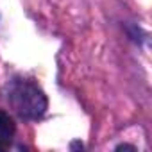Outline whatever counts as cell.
I'll list each match as a JSON object with an SVG mask.
<instances>
[{"mask_svg": "<svg viewBox=\"0 0 152 152\" xmlns=\"http://www.w3.org/2000/svg\"><path fill=\"white\" fill-rule=\"evenodd\" d=\"M9 100L13 107L20 113V116L36 120L43 116L47 111V97L45 93L32 84L31 81H15L9 90Z\"/></svg>", "mask_w": 152, "mask_h": 152, "instance_id": "6da1fadb", "label": "cell"}, {"mask_svg": "<svg viewBox=\"0 0 152 152\" xmlns=\"http://www.w3.org/2000/svg\"><path fill=\"white\" fill-rule=\"evenodd\" d=\"M15 131H16V125H15L13 118H11L6 111L0 109V134L11 138V136L15 134Z\"/></svg>", "mask_w": 152, "mask_h": 152, "instance_id": "7a4b0ae2", "label": "cell"}, {"mask_svg": "<svg viewBox=\"0 0 152 152\" xmlns=\"http://www.w3.org/2000/svg\"><path fill=\"white\" fill-rule=\"evenodd\" d=\"M9 145H11V138H9V136H4V134H0V150H6Z\"/></svg>", "mask_w": 152, "mask_h": 152, "instance_id": "3957f363", "label": "cell"}, {"mask_svg": "<svg viewBox=\"0 0 152 152\" xmlns=\"http://www.w3.org/2000/svg\"><path fill=\"white\" fill-rule=\"evenodd\" d=\"M116 150H136V148H134L132 145H118Z\"/></svg>", "mask_w": 152, "mask_h": 152, "instance_id": "277c9868", "label": "cell"}]
</instances>
